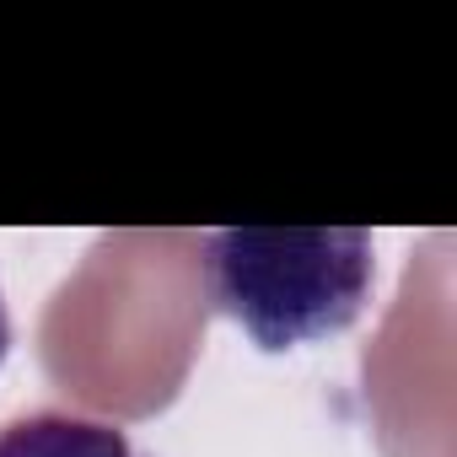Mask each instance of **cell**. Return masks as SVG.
<instances>
[{"label":"cell","mask_w":457,"mask_h":457,"mask_svg":"<svg viewBox=\"0 0 457 457\" xmlns=\"http://www.w3.org/2000/svg\"><path fill=\"white\" fill-rule=\"evenodd\" d=\"M210 312L232 318L259 350H296L345 334L377 286L366 232H259L232 226L199 243Z\"/></svg>","instance_id":"obj_1"},{"label":"cell","mask_w":457,"mask_h":457,"mask_svg":"<svg viewBox=\"0 0 457 457\" xmlns=\"http://www.w3.org/2000/svg\"><path fill=\"white\" fill-rule=\"evenodd\" d=\"M0 457H156L124 425L71 414V409H33L0 420Z\"/></svg>","instance_id":"obj_2"},{"label":"cell","mask_w":457,"mask_h":457,"mask_svg":"<svg viewBox=\"0 0 457 457\" xmlns=\"http://www.w3.org/2000/svg\"><path fill=\"white\" fill-rule=\"evenodd\" d=\"M6 350H12V312H6V296H0V366H6Z\"/></svg>","instance_id":"obj_3"}]
</instances>
